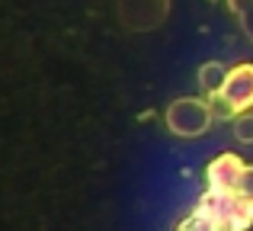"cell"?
Instances as JSON below:
<instances>
[{"mask_svg":"<svg viewBox=\"0 0 253 231\" xmlns=\"http://www.w3.org/2000/svg\"><path fill=\"white\" fill-rule=\"evenodd\" d=\"M215 100L221 103V116H237V113L253 109V64L250 61H241L234 68H228L224 87Z\"/></svg>","mask_w":253,"mask_h":231,"instance_id":"obj_3","label":"cell"},{"mask_svg":"<svg viewBox=\"0 0 253 231\" xmlns=\"http://www.w3.org/2000/svg\"><path fill=\"white\" fill-rule=\"evenodd\" d=\"M228 3V10L237 16V23H241L244 36L253 42V0H224Z\"/></svg>","mask_w":253,"mask_h":231,"instance_id":"obj_6","label":"cell"},{"mask_svg":"<svg viewBox=\"0 0 253 231\" xmlns=\"http://www.w3.org/2000/svg\"><path fill=\"white\" fill-rule=\"evenodd\" d=\"M241 196H247L253 199V164H247V170H244V180H241V189H237Z\"/></svg>","mask_w":253,"mask_h":231,"instance_id":"obj_8","label":"cell"},{"mask_svg":"<svg viewBox=\"0 0 253 231\" xmlns=\"http://www.w3.org/2000/svg\"><path fill=\"white\" fill-rule=\"evenodd\" d=\"M231 125H234L231 132H234L237 141H241V144H253V109H247V113H237Z\"/></svg>","mask_w":253,"mask_h":231,"instance_id":"obj_7","label":"cell"},{"mask_svg":"<svg viewBox=\"0 0 253 231\" xmlns=\"http://www.w3.org/2000/svg\"><path fill=\"white\" fill-rule=\"evenodd\" d=\"M173 0H119L116 16L128 32H154L170 19Z\"/></svg>","mask_w":253,"mask_h":231,"instance_id":"obj_2","label":"cell"},{"mask_svg":"<svg viewBox=\"0 0 253 231\" xmlns=\"http://www.w3.org/2000/svg\"><path fill=\"white\" fill-rule=\"evenodd\" d=\"M224 74H228V68H224L221 61H205L202 68H199L196 81H199V87H202L209 96H218L221 87H224Z\"/></svg>","mask_w":253,"mask_h":231,"instance_id":"obj_5","label":"cell"},{"mask_svg":"<svg viewBox=\"0 0 253 231\" xmlns=\"http://www.w3.org/2000/svg\"><path fill=\"white\" fill-rule=\"evenodd\" d=\"M244 164L241 154L234 151H221V154L211 157V164L205 167V180H209V193L215 196H234L241 189V180H244Z\"/></svg>","mask_w":253,"mask_h":231,"instance_id":"obj_4","label":"cell"},{"mask_svg":"<svg viewBox=\"0 0 253 231\" xmlns=\"http://www.w3.org/2000/svg\"><path fill=\"white\" fill-rule=\"evenodd\" d=\"M215 109L205 96H179L164 109V125L176 138H199L211 129Z\"/></svg>","mask_w":253,"mask_h":231,"instance_id":"obj_1","label":"cell"}]
</instances>
